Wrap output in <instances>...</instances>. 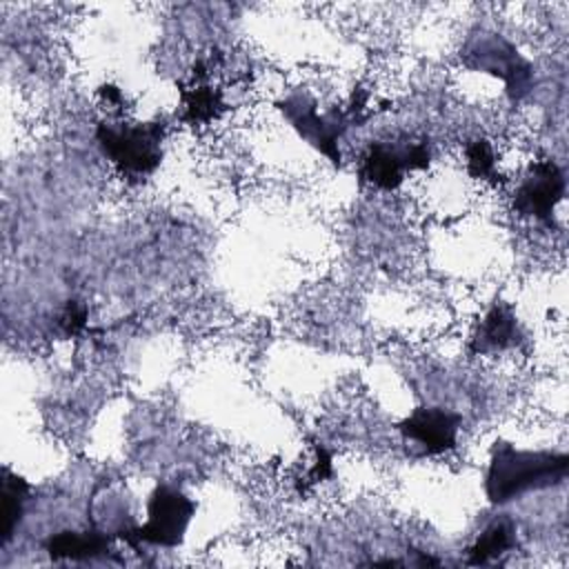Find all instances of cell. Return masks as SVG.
<instances>
[{
  "label": "cell",
  "instance_id": "cell-1",
  "mask_svg": "<svg viewBox=\"0 0 569 569\" xmlns=\"http://www.w3.org/2000/svg\"><path fill=\"white\" fill-rule=\"evenodd\" d=\"M567 471V453L518 449L507 440H496L485 473V496L491 505L500 507L527 491L560 485Z\"/></svg>",
  "mask_w": 569,
  "mask_h": 569
},
{
  "label": "cell",
  "instance_id": "cell-2",
  "mask_svg": "<svg viewBox=\"0 0 569 569\" xmlns=\"http://www.w3.org/2000/svg\"><path fill=\"white\" fill-rule=\"evenodd\" d=\"M365 107V91H353L351 102L347 107H331L322 113L318 111L316 98H311L305 91H293L276 102V109L293 127V131L338 169L342 167L340 140L349 127H360L369 118Z\"/></svg>",
  "mask_w": 569,
  "mask_h": 569
},
{
  "label": "cell",
  "instance_id": "cell-3",
  "mask_svg": "<svg viewBox=\"0 0 569 569\" xmlns=\"http://www.w3.org/2000/svg\"><path fill=\"white\" fill-rule=\"evenodd\" d=\"M164 122H100L96 140L102 156L131 178L151 176L162 162Z\"/></svg>",
  "mask_w": 569,
  "mask_h": 569
},
{
  "label": "cell",
  "instance_id": "cell-4",
  "mask_svg": "<svg viewBox=\"0 0 569 569\" xmlns=\"http://www.w3.org/2000/svg\"><path fill=\"white\" fill-rule=\"evenodd\" d=\"M460 62L471 71L498 78L513 104L527 98L536 82L533 64L516 49L513 42L496 31H473L460 49Z\"/></svg>",
  "mask_w": 569,
  "mask_h": 569
},
{
  "label": "cell",
  "instance_id": "cell-5",
  "mask_svg": "<svg viewBox=\"0 0 569 569\" xmlns=\"http://www.w3.org/2000/svg\"><path fill=\"white\" fill-rule=\"evenodd\" d=\"M196 516V502L171 485H158L147 500V522L142 527L120 531L118 538L138 549L140 542L173 549L182 545L184 533Z\"/></svg>",
  "mask_w": 569,
  "mask_h": 569
},
{
  "label": "cell",
  "instance_id": "cell-6",
  "mask_svg": "<svg viewBox=\"0 0 569 569\" xmlns=\"http://www.w3.org/2000/svg\"><path fill=\"white\" fill-rule=\"evenodd\" d=\"M431 162V149L427 140L413 142H371L362 156L360 178L376 189L393 191L402 184L407 171L427 169Z\"/></svg>",
  "mask_w": 569,
  "mask_h": 569
},
{
  "label": "cell",
  "instance_id": "cell-7",
  "mask_svg": "<svg viewBox=\"0 0 569 569\" xmlns=\"http://www.w3.org/2000/svg\"><path fill=\"white\" fill-rule=\"evenodd\" d=\"M565 196V173L553 160L533 162L513 193V211L522 218L551 222L556 204Z\"/></svg>",
  "mask_w": 569,
  "mask_h": 569
},
{
  "label": "cell",
  "instance_id": "cell-8",
  "mask_svg": "<svg viewBox=\"0 0 569 569\" xmlns=\"http://www.w3.org/2000/svg\"><path fill=\"white\" fill-rule=\"evenodd\" d=\"M462 416L445 407H416L398 422L405 440L416 442L422 456H438L451 451L458 440Z\"/></svg>",
  "mask_w": 569,
  "mask_h": 569
},
{
  "label": "cell",
  "instance_id": "cell-9",
  "mask_svg": "<svg viewBox=\"0 0 569 569\" xmlns=\"http://www.w3.org/2000/svg\"><path fill=\"white\" fill-rule=\"evenodd\" d=\"M522 338L525 336L513 309L507 302L498 300L491 305V309L485 313V318L476 327L469 342V351L473 356H489L496 351L518 347Z\"/></svg>",
  "mask_w": 569,
  "mask_h": 569
},
{
  "label": "cell",
  "instance_id": "cell-10",
  "mask_svg": "<svg viewBox=\"0 0 569 569\" xmlns=\"http://www.w3.org/2000/svg\"><path fill=\"white\" fill-rule=\"evenodd\" d=\"M109 542L111 538L100 531H58L44 542V549L53 560H89L104 556Z\"/></svg>",
  "mask_w": 569,
  "mask_h": 569
},
{
  "label": "cell",
  "instance_id": "cell-11",
  "mask_svg": "<svg viewBox=\"0 0 569 569\" xmlns=\"http://www.w3.org/2000/svg\"><path fill=\"white\" fill-rule=\"evenodd\" d=\"M516 525L509 518H498L485 527V531L476 538V542L467 549V565L480 567L491 560H498L507 551L516 549Z\"/></svg>",
  "mask_w": 569,
  "mask_h": 569
},
{
  "label": "cell",
  "instance_id": "cell-12",
  "mask_svg": "<svg viewBox=\"0 0 569 569\" xmlns=\"http://www.w3.org/2000/svg\"><path fill=\"white\" fill-rule=\"evenodd\" d=\"M29 491H31V487L22 476L13 473L9 467H2V471H0V496H2V511H0V516H2L0 533L2 536L0 538H2V545H7L13 538L18 525L22 520L24 505L29 500Z\"/></svg>",
  "mask_w": 569,
  "mask_h": 569
},
{
  "label": "cell",
  "instance_id": "cell-13",
  "mask_svg": "<svg viewBox=\"0 0 569 569\" xmlns=\"http://www.w3.org/2000/svg\"><path fill=\"white\" fill-rule=\"evenodd\" d=\"M222 111L220 91L196 80L193 87L182 89V118L191 124H204Z\"/></svg>",
  "mask_w": 569,
  "mask_h": 569
},
{
  "label": "cell",
  "instance_id": "cell-14",
  "mask_svg": "<svg viewBox=\"0 0 569 569\" xmlns=\"http://www.w3.org/2000/svg\"><path fill=\"white\" fill-rule=\"evenodd\" d=\"M467 156V171L476 180H487V182H498L500 176L496 171V156L493 149L487 140H473L465 149Z\"/></svg>",
  "mask_w": 569,
  "mask_h": 569
},
{
  "label": "cell",
  "instance_id": "cell-15",
  "mask_svg": "<svg viewBox=\"0 0 569 569\" xmlns=\"http://www.w3.org/2000/svg\"><path fill=\"white\" fill-rule=\"evenodd\" d=\"M87 318H89V311L82 302L78 300H69L64 311L60 313L58 318V331L62 338H71V336H78L84 331L87 327Z\"/></svg>",
  "mask_w": 569,
  "mask_h": 569
},
{
  "label": "cell",
  "instance_id": "cell-16",
  "mask_svg": "<svg viewBox=\"0 0 569 569\" xmlns=\"http://www.w3.org/2000/svg\"><path fill=\"white\" fill-rule=\"evenodd\" d=\"M313 449H316V460H313V467L307 473V485H313V482H320V480H327V478L333 476L331 453L325 449L322 442H316Z\"/></svg>",
  "mask_w": 569,
  "mask_h": 569
},
{
  "label": "cell",
  "instance_id": "cell-17",
  "mask_svg": "<svg viewBox=\"0 0 569 569\" xmlns=\"http://www.w3.org/2000/svg\"><path fill=\"white\" fill-rule=\"evenodd\" d=\"M100 96L109 102H120V91L113 84H102L100 87Z\"/></svg>",
  "mask_w": 569,
  "mask_h": 569
}]
</instances>
